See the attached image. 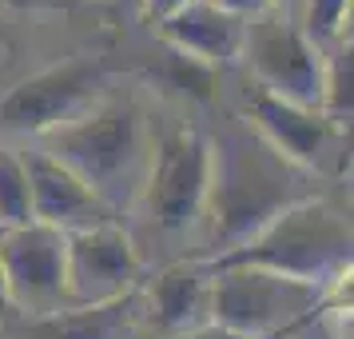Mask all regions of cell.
Returning a JSON list of instances; mask_svg holds the SVG:
<instances>
[{
    "instance_id": "cell-4",
    "label": "cell",
    "mask_w": 354,
    "mask_h": 339,
    "mask_svg": "<svg viewBox=\"0 0 354 339\" xmlns=\"http://www.w3.org/2000/svg\"><path fill=\"white\" fill-rule=\"evenodd\" d=\"M211 272V268H207ZM322 299V288L274 275L263 268H223L211 272L207 323L239 339H263L306 320Z\"/></svg>"
},
{
    "instance_id": "cell-17",
    "label": "cell",
    "mask_w": 354,
    "mask_h": 339,
    "mask_svg": "<svg viewBox=\"0 0 354 339\" xmlns=\"http://www.w3.org/2000/svg\"><path fill=\"white\" fill-rule=\"evenodd\" d=\"M0 4L12 12H60V8H72L76 0H0Z\"/></svg>"
},
{
    "instance_id": "cell-19",
    "label": "cell",
    "mask_w": 354,
    "mask_h": 339,
    "mask_svg": "<svg viewBox=\"0 0 354 339\" xmlns=\"http://www.w3.org/2000/svg\"><path fill=\"white\" fill-rule=\"evenodd\" d=\"M20 315L17 307H12V299H8V284H4V268H0V327H12Z\"/></svg>"
},
{
    "instance_id": "cell-21",
    "label": "cell",
    "mask_w": 354,
    "mask_h": 339,
    "mask_svg": "<svg viewBox=\"0 0 354 339\" xmlns=\"http://www.w3.org/2000/svg\"><path fill=\"white\" fill-rule=\"evenodd\" d=\"M183 0H151V12H160V17H167V12H176Z\"/></svg>"
},
{
    "instance_id": "cell-13",
    "label": "cell",
    "mask_w": 354,
    "mask_h": 339,
    "mask_svg": "<svg viewBox=\"0 0 354 339\" xmlns=\"http://www.w3.org/2000/svg\"><path fill=\"white\" fill-rule=\"evenodd\" d=\"M243 28L247 17H235L227 8H215L207 0H183L176 12H167L160 24L163 40L179 52L192 56L199 64H227L243 52Z\"/></svg>"
},
{
    "instance_id": "cell-16",
    "label": "cell",
    "mask_w": 354,
    "mask_h": 339,
    "mask_svg": "<svg viewBox=\"0 0 354 339\" xmlns=\"http://www.w3.org/2000/svg\"><path fill=\"white\" fill-rule=\"evenodd\" d=\"M346 4L351 0H306V28L303 33L315 40V36H335L342 28V17H346Z\"/></svg>"
},
{
    "instance_id": "cell-9",
    "label": "cell",
    "mask_w": 354,
    "mask_h": 339,
    "mask_svg": "<svg viewBox=\"0 0 354 339\" xmlns=\"http://www.w3.org/2000/svg\"><path fill=\"white\" fill-rule=\"evenodd\" d=\"M68 299L72 307L112 304L140 288L144 259L140 247L120 224L84 227L68 236Z\"/></svg>"
},
{
    "instance_id": "cell-5",
    "label": "cell",
    "mask_w": 354,
    "mask_h": 339,
    "mask_svg": "<svg viewBox=\"0 0 354 339\" xmlns=\"http://www.w3.org/2000/svg\"><path fill=\"white\" fill-rule=\"evenodd\" d=\"M211 148L199 128H176L156 140L147 180L140 192V211L160 236H183L203 224L207 208Z\"/></svg>"
},
{
    "instance_id": "cell-14",
    "label": "cell",
    "mask_w": 354,
    "mask_h": 339,
    "mask_svg": "<svg viewBox=\"0 0 354 339\" xmlns=\"http://www.w3.org/2000/svg\"><path fill=\"white\" fill-rule=\"evenodd\" d=\"M17 339H140L144 336V291L136 288L112 304L64 307L44 320H17Z\"/></svg>"
},
{
    "instance_id": "cell-3",
    "label": "cell",
    "mask_w": 354,
    "mask_h": 339,
    "mask_svg": "<svg viewBox=\"0 0 354 339\" xmlns=\"http://www.w3.org/2000/svg\"><path fill=\"white\" fill-rule=\"evenodd\" d=\"M211 272L223 268H263L274 275H290L303 284H330L351 268V220L326 200H306L267 224L255 240L227 256L203 259Z\"/></svg>"
},
{
    "instance_id": "cell-11",
    "label": "cell",
    "mask_w": 354,
    "mask_h": 339,
    "mask_svg": "<svg viewBox=\"0 0 354 339\" xmlns=\"http://www.w3.org/2000/svg\"><path fill=\"white\" fill-rule=\"evenodd\" d=\"M140 291H144V331H160L163 339H171L207 323L211 272L203 259H176Z\"/></svg>"
},
{
    "instance_id": "cell-8",
    "label": "cell",
    "mask_w": 354,
    "mask_h": 339,
    "mask_svg": "<svg viewBox=\"0 0 354 339\" xmlns=\"http://www.w3.org/2000/svg\"><path fill=\"white\" fill-rule=\"evenodd\" d=\"M104 76H108V68L100 60H64L56 68H44L4 96L0 124L8 132L44 136V132L88 112L96 104V88L104 84Z\"/></svg>"
},
{
    "instance_id": "cell-6",
    "label": "cell",
    "mask_w": 354,
    "mask_h": 339,
    "mask_svg": "<svg viewBox=\"0 0 354 339\" xmlns=\"http://www.w3.org/2000/svg\"><path fill=\"white\" fill-rule=\"evenodd\" d=\"M243 60L263 92L322 112V92H326V60L315 49V40L287 20V12L263 8L247 17L243 28Z\"/></svg>"
},
{
    "instance_id": "cell-1",
    "label": "cell",
    "mask_w": 354,
    "mask_h": 339,
    "mask_svg": "<svg viewBox=\"0 0 354 339\" xmlns=\"http://www.w3.org/2000/svg\"><path fill=\"white\" fill-rule=\"evenodd\" d=\"M211 176H207V247L195 259H215L255 240L267 224L283 211L299 208L306 200H319L315 168L287 160L271 148L243 116H231L223 128L207 136Z\"/></svg>"
},
{
    "instance_id": "cell-7",
    "label": "cell",
    "mask_w": 354,
    "mask_h": 339,
    "mask_svg": "<svg viewBox=\"0 0 354 339\" xmlns=\"http://www.w3.org/2000/svg\"><path fill=\"white\" fill-rule=\"evenodd\" d=\"M68 236L44 224L0 232V268L20 320H44L72 307L68 299Z\"/></svg>"
},
{
    "instance_id": "cell-12",
    "label": "cell",
    "mask_w": 354,
    "mask_h": 339,
    "mask_svg": "<svg viewBox=\"0 0 354 339\" xmlns=\"http://www.w3.org/2000/svg\"><path fill=\"white\" fill-rule=\"evenodd\" d=\"M243 112H247V124H251L267 144L279 148L287 160L303 164V168H315V160L322 156V148H326L330 132H335V124H330L322 112L287 104V100L263 92L259 84L247 88Z\"/></svg>"
},
{
    "instance_id": "cell-20",
    "label": "cell",
    "mask_w": 354,
    "mask_h": 339,
    "mask_svg": "<svg viewBox=\"0 0 354 339\" xmlns=\"http://www.w3.org/2000/svg\"><path fill=\"white\" fill-rule=\"evenodd\" d=\"M171 339H239L223 331V327H215V323H203V327H195V331H183V336H171Z\"/></svg>"
},
{
    "instance_id": "cell-15",
    "label": "cell",
    "mask_w": 354,
    "mask_h": 339,
    "mask_svg": "<svg viewBox=\"0 0 354 339\" xmlns=\"http://www.w3.org/2000/svg\"><path fill=\"white\" fill-rule=\"evenodd\" d=\"M32 224V204H28V176L24 160L12 148H0V232Z\"/></svg>"
},
{
    "instance_id": "cell-22",
    "label": "cell",
    "mask_w": 354,
    "mask_h": 339,
    "mask_svg": "<svg viewBox=\"0 0 354 339\" xmlns=\"http://www.w3.org/2000/svg\"><path fill=\"white\" fill-rule=\"evenodd\" d=\"M271 4H279V8H283V4H287V0H271Z\"/></svg>"
},
{
    "instance_id": "cell-18",
    "label": "cell",
    "mask_w": 354,
    "mask_h": 339,
    "mask_svg": "<svg viewBox=\"0 0 354 339\" xmlns=\"http://www.w3.org/2000/svg\"><path fill=\"white\" fill-rule=\"evenodd\" d=\"M215 8H227V12H235V17H255L263 8H271V0H207Z\"/></svg>"
},
{
    "instance_id": "cell-10",
    "label": "cell",
    "mask_w": 354,
    "mask_h": 339,
    "mask_svg": "<svg viewBox=\"0 0 354 339\" xmlns=\"http://www.w3.org/2000/svg\"><path fill=\"white\" fill-rule=\"evenodd\" d=\"M24 176H28V204H32V224L56 227V232H84V227L115 224V216L96 195L84 188L80 180L68 172L64 164H56L44 152H20Z\"/></svg>"
},
{
    "instance_id": "cell-2",
    "label": "cell",
    "mask_w": 354,
    "mask_h": 339,
    "mask_svg": "<svg viewBox=\"0 0 354 339\" xmlns=\"http://www.w3.org/2000/svg\"><path fill=\"white\" fill-rule=\"evenodd\" d=\"M40 152L64 164L104 208H131L147 180L156 136L136 100H96L88 112L40 136Z\"/></svg>"
}]
</instances>
